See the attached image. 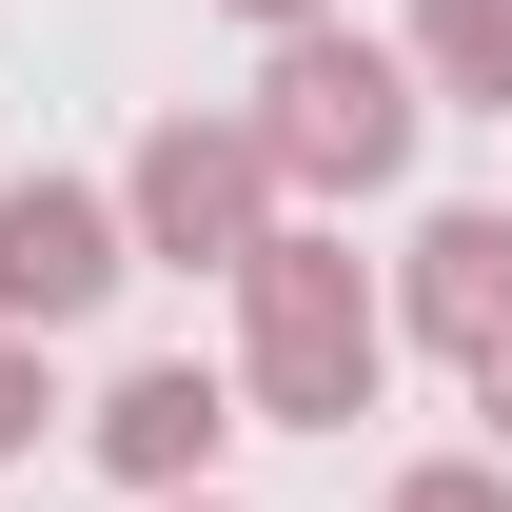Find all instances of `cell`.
Masks as SVG:
<instances>
[{"mask_svg":"<svg viewBox=\"0 0 512 512\" xmlns=\"http://www.w3.org/2000/svg\"><path fill=\"white\" fill-rule=\"evenodd\" d=\"M217 20H256V40H316V20H355V0H217Z\"/></svg>","mask_w":512,"mask_h":512,"instance_id":"10","label":"cell"},{"mask_svg":"<svg viewBox=\"0 0 512 512\" xmlns=\"http://www.w3.org/2000/svg\"><path fill=\"white\" fill-rule=\"evenodd\" d=\"M473 414H493V473H512V355H473Z\"/></svg>","mask_w":512,"mask_h":512,"instance_id":"11","label":"cell"},{"mask_svg":"<svg viewBox=\"0 0 512 512\" xmlns=\"http://www.w3.org/2000/svg\"><path fill=\"white\" fill-rule=\"evenodd\" d=\"M414 99H453V119H512V0H414Z\"/></svg>","mask_w":512,"mask_h":512,"instance_id":"7","label":"cell"},{"mask_svg":"<svg viewBox=\"0 0 512 512\" xmlns=\"http://www.w3.org/2000/svg\"><path fill=\"white\" fill-rule=\"evenodd\" d=\"M178 512H217V493H178Z\"/></svg>","mask_w":512,"mask_h":512,"instance_id":"12","label":"cell"},{"mask_svg":"<svg viewBox=\"0 0 512 512\" xmlns=\"http://www.w3.org/2000/svg\"><path fill=\"white\" fill-rule=\"evenodd\" d=\"M119 276H138V237H119V197H99V178H0V335L60 355Z\"/></svg>","mask_w":512,"mask_h":512,"instance_id":"4","label":"cell"},{"mask_svg":"<svg viewBox=\"0 0 512 512\" xmlns=\"http://www.w3.org/2000/svg\"><path fill=\"white\" fill-rule=\"evenodd\" d=\"M394 335H434L453 375H473V355H512V217H493V197L414 217V256H394Z\"/></svg>","mask_w":512,"mask_h":512,"instance_id":"6","label":"cell"},{"mask_svg":"<svg viewBox=\"0 0 512 512\" xmlns=\"http://www.w3.org/2000/svg\"><path fill=\"white\" fill-rule=\"evenodd\" d=\"M414 138H434V99H414V60L355 40V20H316V40L256 60V158H276V197H316V217L335 197H394Z\"/></svg>","mask_w":512,"mask_h":512,"instance_id":"2","label":"cell"},{"mask_svg":"<svg viewBox=\"0 0 512 512\" xmlns=\"http://www.w3.org/2000/svg\"><path fill=\"white\" fill-rule=\"evenodd\" d=\"M375 512H512V473H493V453H414Z\"/></svg>","mask_w":512,"mask_h":512,"instance_id":"8","label":"cell"},{"mask_svg":"<svg viewBox=\"0 0 512 512\" xmlns=\"http://www.w3.org/2000/svg\"><path fill=\"white\" fill-rule=\"evenodd\" d=\"M296 197H276V158H256V119H138V158H119V237L138 256H178V276H256V237H276Z\"/></svg>","mask_w":512,"mask_h":512,"instance_id":"3","label":"cell"},{"mask_svg":"<svg viewBox=\"0 0 512 512\" xmlns=\"http://www.w3.org/2000/svg\"><path fill=\"white\" fill-rule=\"evenodd\" d=\"M375 375H394V296L316 237V217H276L256 276H237V414H276V434H355Z\"/></svg>","mask_w":512,"mask_h":512,"instance_id":"1","label":"cell"},{"mask_svg":"<svg viewBox=\"0 0 512 512\" xmlns=\"http://www.w3.org/2000/svg\"><path fill=\"white\" fill-rule=\"evenodd\" d=\"M40 414H60V375H40V335H0V473L40 453Z\"/></svg>","mask_w":512,"mask_h":512,"instance_id":"9","label":"cell"},{"mask_svg":"<svg viewBox=\"0 0 512 512\" xmlns=\"http://www.w3.org/2000/svg\"><path fill=\"white\" fill-rule=\"evenodd\" d=\"M256 414H237V375H197V355H138L99 414H79V453L119 473L138 512H178V493H217V453H237Z\"/></svg>","mask_w":512,"mask_h":512,"instance_id":"5","label":"cell"}]
</instances>
